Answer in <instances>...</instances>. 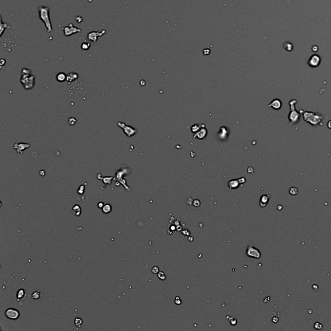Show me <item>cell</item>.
<instances>
[{
  "instance_id": "obj_9",
  "label": "cell",
  "mask_w": 331,
  "mask_h": 331,
  "mask_svg": "<svg viewBox=\"0 0 331 331\" xmlns=\"http://www.w3.org/2000/svg\"><path fill=\"white\" fill-rule=\"evenodd\" d=\"M30 144L27 143H16L14 145V149L16 150L18 153H22L25 149L29 148Z\"/></svg>"
},
{
  "instance_id": "obj_22",
  "label": "cell",
  "mask_w": 331,
  "mask_h": 331,
  "mask_svg": "<svg viewBox=\"0 0 331 331\" xmlns=\"http://www.w3.org/2000/svg\"><path fill=\"white\" fill-rule=\"evenodd\" d=\"M289 193H290V194L292 195H297V193H298V190L295 187H292L290 189V190H289Z\"/></svg>"
},
{
  "instance_id": "obj_29",
  "label": "cell",
  "mask_w": 331,
  "mask_h": 331,
  "mask_svg": "<svg viewBox=\"0 0 331 331\" xmlns=\"http://www.w3.org/2000/svg\"><path fill=\"white\" fill-rule=\"evenodd\" d=\"M327 126H328V127H329V128L331 129V120H330V121L329 122V123H328Z\"/></svg>"
},
{
  "instance_id": "obj_7",
  "label": "cell",
  "mask_w": 331,
  "mask_h": 331,
  "mask_svg": "<svg viewBox=\"0 0 331 331\" xmlns=\"http://www.w3.org/2000/svg\"><path fill=\"white\" fill-rule=\"evenodd\" d=\"M321 62V58L317 54L311 56L308 60V65L312 67H317Z\"/></svg>"
},
{
  "instance_id": "obj_14",
  "label": "cell",
  "mask_w": 331,
  "mask_h": 331,
  "mask_svg": "<svg viewBox=\"0 0 331 331\" xmlns=\"http://www.w3.org/2000/svg\"><path fill=\"white\" fill-rule=\"evenodd\" d=\"M72 210H73V213L74 214L75 216H77L78 217L80 215H81V212H82V209L81 208L79 205L78 204H75L74 206L72 208Z\"/></svg>"
},
{
  "instance_id": "obj_15",
  "label": "cell",
  "mask_w": 331,
  "mask_h": 331,
  "mask_svg": "<svg viewBox=\"0 0 331 331\" xmlns=\"http://www.w3.org/2000/svg\"><path fill=\"white\" fill-rule=\"evenodd\" d=\"M66 79H67V75L64 73H62V72H60V73H59L56 75V80L58 82H63L65 81Z\"/></svg>"
},
{
  "instance_id": "obj_8",
  "label": "cell",
  "mask_w": 331,
  "mask_h": 331,
  "mask_svg": "<svg viewBox=\"0 0 331 331\" xmlns=\"http://www.w3.org/2000/svg\"><path fill=\"white\" fill-rule=\"evenodd\" d=\"M127 169H126V168L124 169H120V170H118V171L116 173V179H117L119 182H120L122 183V184H123V186H124V187L126 188L127 189V186H126V180H122V179L124 173H128V172H127Z\"/></svg>"
},
{
  "instance_id": "obj_21",
  "label": "cell",
  "mask_w": 331,
  "mask_h": 331,
  "mask_svg": "<svg viewBox=\"0 0 331 331\" xmlns=\"http://www.w3.org/2000/svg\"><path fill=\"white\" fill-rule=\"evenodd\" d=\"M284 48L285 49L286 51H291L293 49V46L292 45V43L290 42H286L284 45Z\"/></svg>"
},
{
  "instance_id": "obj_18",
  "label": "cell",
  "mask_w": 331,
  "mask_h": 331,
  "mask_svg": "<svg viewBox=\"0 0 331 331\" xmlns=\"http://www.w3.org/2000/svg\"><path fill=\"white\" fill-rule=\"evenodd\" d=\"M102 211L104 213H109L111 212V210H112V207H111V206L109 204H105L104 207L102 208Z\"/></svg>"
},
{
  "instance_id": "obj_17",
  "label": "cell",
  "mask_w": 331,
  "mask_h": 331,
  "mask_svg": "<svg viewBox=\"0 0 331 331\" xmlns=\"http://www.w3.org/2000/svg\"><path fill=\"white\" fill-rule=\"evenodd\" d=\"M91 46V45L89 41H84V42L82 43L80 47H81V49L83 50V51H88L90 49Z\"/></svg>"
},
{
  "instance_id": "obj_27",
  "label": "cell",
  "mask_w": 331,
  "mask_h": 331,
  "mask_svg": "<svg viewBox=\"0 0 331 331\" xmlns=\"http://www.w3.org/2000/svg\"><path fill=\"white\" fill-rule=\"evenodd\" d=\"M104 204L103 202H100L98 203V207L99 208H102L103 207H104Z\"/></svg>"
},
{
  "instance_id": "obj_1",
  "label": "cell",
  "mask_w": 331,
  "mask_h": 331,
  "mask_svg": "<svg viewBox=\"0 0 331 331\" xmlns=\"http://www.w3.org/2000/svg\"><path fill=\"white\" fill-rule=\"evenodd\" d=\"M39 18L41 21H42L47 29V32H51L53 31L51 18H50V9L46 6H40L38 9Z\"/></svg>"
},
{
  "instance_id": "obj_23",
  "label": "cell",
  "mask_w": 331,
  "mask_h": 331,
  "mask_svg": "<svg viewBox=\"0 0 331 331\" xmlns=\"http://www.w3.org/2000/svg\"><path fill=\"white\" fill-rule=\"evenodd\" d=\"M76 122H77L76 119L74 117H70L68 119V123L69 125H71V126H74V125L76 124Z\"/></svg>"
},
{
  "instance_id": "obj_10",
  "label": "cell",
  "mask_w": 331,
  "mask_h": 331,
  "mask_svg": "<svg viewBox=\"0 0 331 331\" xmlns=\"http://www.w3.org/2000/svg\"><path fill=\"white\" fill-rule=\"evenodd\" d=\"M247 254L249 256L254 257L256 258H259L260 257V252L256 248H253V247H250L248 249V250H247Z\"/></svg>"
},
{
  "instance_id": "obj_24",
  "label": "cell",
  "mask_w": 331,
  "mask_h": 331,
  "mask_svg": "<svg viewBox=\"0 0 331 331\" xmlns=\"http://www.w3.org/2000/svg\"><path fill=\"white\" fill-rule=\"evenodd\" d=\"M84 191H85V186L83 185H81V186H80L79 188L78 189L77 192L80 195H82V194H83V193H84Z\"/></svg>"
},
{
  "instance_id": "obj_5",
  "label": "cell",
  "mask_w": 331,
  "mask_h": 331,
  "mask_svg": "<svg viewBox=\"0 0 331 331\" xmlns=\"http://www.w3.org/2000/svg\"><path fill=\"white\" fill-rule=\"evenodd\" d=\"M106 33V30L102 29L100 31H91L87 34V39L91 41L96 43L99 37H102Z\"/></svg>"
},
{
  "instance_id": "obj_3",
  "label": "cell",
  "mask_w": 331,
  "mask_h": 331,
  "mask_svg": "<svg viewBox=\"0 0 331 331\" xmlns=\"http://www.w3.org/2000/svg\"><path fill=\"white\" fill-rule=\"evenodd\" d=\"M63 31L64 33L65 36L69 37L71 36L82 32V29L78 28L74 25L73 23H69L68 25H66L63 28Z\"/></svg>"
},
{
  "instance_id": "obj_2",
  "label": "cell",
  "mask_w": 331,
  "mask_h": 331,
  "mask_svg": "<svg viewBox=\"0 0 331 331\" xmlns=\"http://www.w3.org/2000/svg\"><path fill=\"white\" fill-rule=\"evenodd\" d=\"M20 82L25 89L29 90L34 87L35 83V77L30 74H22Z\"/></svg>"
},
{
  "instance_id": "obj_26",
  "label": "cell",
  "mask_w": 331,
  "mask_h": 331,
  "mask_svg": "<svg viewBox=\"0 0 331 331\" xmlns=\"http://www.w3.org/2000/svg\"><path fill=\"white\" fill-rule=\"evenodd\" d=\"M158 268L157 266H154L153 268H152V272H153L155 274H157L158 273Z\"/></svg>"
},
{
  "instance_id": "obj_13",
  "label": "cell",
  "mask_w": 331,
  "mask_h": 331,
  "mask_svg": "<svg viewBox=\"0 0 331 331\" xmlns=\"http://www.w3.org/2000/svg\"><path fill=\"white\" fill-rule=\"evenodd\" d=\"M25 296H26L25 291V290L23 288L19 289V290H18V291L17 292V293H16V298H17L18 301L22 299Z\"/></svg>"
},
{
  "instance_id": "obj_12",
  "label": "cell",
  "mask_w": 331,
  "mask_h": 331,
  "mask_svg": "<svg viewBox=\"0 0 331 331\" xmlns=\"http://www.w3.org/2000/svg\"><path fill=\"white\" fill-rule=\"evenodd\" d=\"M269 107H273L275 109H279L281 107V102L279 100L276 99L271 102V104L268 105Z\"/></svg>"
},
{
  "instance_id": "obj_19",
  "label": "cell",
  "mask_w": 331,
  "mask_h": 331,
  "mask_svg": "<svg viewBox=\"0 0 331 331\" xmlns=\"http://www.w3.org/2000/svg\"><path fill=\"white\" fill-rule=\"evenodd\" d=\"M40 296H41V294H40V292L39 290L34 291V292H33L31 295V297L33 299H38L40 297Z\"/></svg>"
},
{
  "instance_id": "obj_20",
  "label": "cell",
  "mask_w": 331,
  "mask_h": 331,
  "mask_svg": "<svg viewBox=\"0 0 331 331\" xmlns=\"http://www.w3.org/2000/svg\"><path fill=\"white\" fill-rule=\"evenodd\" d=\"M82 323H83V320L81 318H75V319H74L75 326L80 327H81V325H82Z\"/></svg>"
},
{
  "instance_id": "obj_11",
  "label": "cell",
  "mask_w": 331,
  "mask_h": 331,
  "mask_svg": "<svg viewBox=\"0 0 331 331\" xmlns=\"http://www.w3.org/2000/svg\"><path fill=\"white\" fill-rule=\"evenodd\" d=\"M78 74L76 73H70L67 75V79L66 81L68 82H72L78 79Z\"/></svg>"
},
{
  "instance_id": "obj_16",
  "label": "cell",
  "mask_w": 331,
  "mask_h": 331,
  "mask_svg": "<svg viewBox=\"0 0 331 331\" xmlns=\"http://www.w3.org/2000/svg\"><path fill=\"white\" fill-rule=\"evenodd\" d=\"M0 26H1V36L3 34V32L5 30H6L8 27H9V25L8 23H4L3 21V19H2V17L1 16V25H0Z\"/></svg>"
},
{
  "instance_id": "obj_25",
  "label": "cell",
  "mask_w": 331,
  "mask_h": 331,
  "mask_svg": "<svg viewBox=\"0 0 331 331\" xmlns=\"http://www.w3.org/2000/svg\"><path fill=\"white\" fill-rule=\"evenodd\" d=\"M158 277L159 279H160L161 280H164L166 279V276L164 275V274L162 272H160L158 274Z\"/></svg>"
},
{
  "instance_id": "obj_4",
  "label": "cell",
  "mask_w": 331,
  "mask_h": 331,
  "mask_svg": "<svg viewBox=\"0 0 331 331\" xmlns=\"http://www.w3.org/2000/svg\"><path fill=\"white\" fill-rule=\"evenodd\" d=\"M5 315L8 319H11V320H16L19 318L20 313H19V310L16 309V308H9L5 311Z\"/></svg>"
},
{
  "instance_id": "obj_6",
  "label": "cell",
  "mask_w": 331,
  "mask_h": 331,
  "mask_svg": "<svg viewBox=\"0 0 331 331\" xmlns=\"http://www.w3.org/2000/svg\"><path fill=\"white\" fill-rule=\"evenodd\" d=\"M117 125L120 127V128H122V129L124 130V132L126 133V135L128 137H131L132 135H133L134 134H135L136 133H137L136 132L135 129L133 128V127H132L131 126H127V125H126V124L123 123V122H118Z\"/></svg>"
},
{
  "instance_id": "obj_28",
  "label": "cell",
  "mask_w": 331,
  "mask_h": 331,
  "mask_svg": "<svg viewBox=\"0 0 331 331\" xmlns=\"http://www.w3.org/2000/svg\"><path fill=\"white\" fill-rule=\"evenodd\" d=\"M40 175H41V176H44V175H45V171H43V170L40 171Z\"/></svg>"
}]
</instances>
